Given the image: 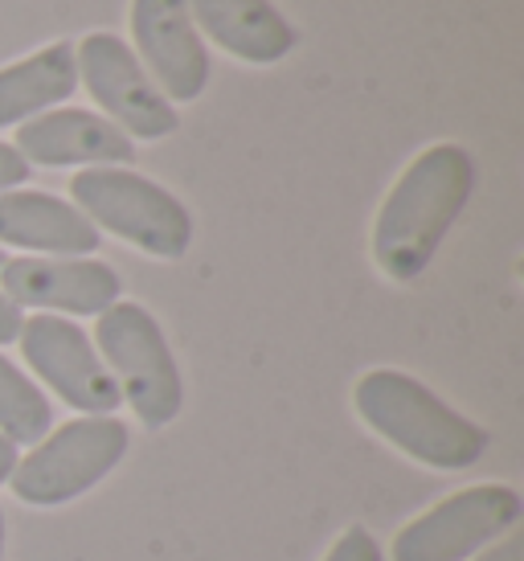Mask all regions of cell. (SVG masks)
I'll return each mask as SVG.
<instances>
[{
	"instance_id": "obj_5",
	"label": "cell",
	"mask_w": 524,
	"mask_h": 561,
	"mask_svg": "<svg viewBox=\"0 0 524 561\" xmlns=\"http://www.w3.org/2000/svg\"><path fill=\"white\" fill-rule=\"evenodd\" d=\"M127 447L132 431L115 414H87L49 431L25 459H16L9 483L30 508H58L107 480L124 463Z\"/></svg>"
},
{
	"instance_id": "obj_6",
	"label": "cell",
	"mask_w": 524,
	"mask_h": 561,
	"mask_svg": "<svg viewBox=\"0 0 524 561\" xmlns=\"http://www.w3.org/2000/svg\"><path fill=\"white\" fill-rule=\"evenodd\" d=\"M524 500L509 483L451 492L394 537V561H463L521 525Z\"/></svg>"
},
{
	"instance_id": "obj_18",
	"label": "cell",
	"mask_w": 524,
	"mask_h": 561,
	"mask_svg": "<svg viewBox=\"0 0 524 561\" xmlns=\"http://www.w3.org/2000/svg\"><path fill=\"white\" fill-rule=\"evenodd\" d=\"M476 561H524V533L509 529L504 537H495L492 546L479 549Z\"/></svg>"
},
{
	"instance_id": "obj_2",
	"label": "cell",
	"mask_w": 524,
	"mask_h": 561,
	"mask_svg": "<svg viewBox=\"0 0 524 561\" xmlns=\"http://www.w3.org/2000/svg\"><path fill=\"white\" fill-rule=\"evenodd\" d=\"M353 405L373 435L434 471H467L492 451V435L401 369H369L353 386Z\"/></svg>"
},
{
	"instance_id": "obj_21",
	"label": "cell",
	"mask_w": 524,
	"mask_h": 561,
	"mask_svg": "<svg viewBox=\"0 0 524 561\" xmlns=\"http://www.w3.org/2000/svg\"><path fill=\"white\" fill-rule=\"evenodd\" d=\"M0 561H4V508H0Z\"/></svg>"
},
{
	"instance_id": "obj_10",
	"label": "cell",
	"mask_w": 524,
	"mask_h": 561,
	"mask_svg": "<svg viewBox=\"0 0 524 561\" xmlns=\"http://www.w3.org/2000/svg\"><path fill=\"white\" fill-rule=\"evenodd\" d=\"M132 42L169 103H197L205 94L214 66L185 0H132Z\"/></svg>"
},
{
	"instance_id": "obj_14",
	"label": "cell",
	"mask_w": 524,
	"mask_h": 561,
	"mask_svg": "<svg viewBox=\"0 0 524 561\" xmlns=\"http://www.w3.org/2000/svg\"><path fill=\"white\" fill-rule=\"evenodd\" d=\"M78 91V58L70 42H49L13 66H0V127L30 124L62 107Z\"/></svg>"
},
{
	"instance_id": "obj_7",
	"label": "cell",
	"mask_w": 524,
	"mask_h": 561,
	"mask_svg": "<svg viewBox=\"0 0 524 561\" xmlns=\"http://www.w3.org/2000/svg\"><path fill=\"white\" fill-rule=\"evenodd\" d=\"M78 82L91 91V99L107 111V119L127 140H164L181 127V115L152 75L139 66L136 49L119 33H87L75 46Z\"/></svg>"
},
{
	"instance_id": "obj_4",
	"label": "cell",
	"mask_w": 524,
	"mask_h": 561,
	"mask_svg": "<svg viewBox=\"0 0 524 561\" xmlns=\"http://www.w3.org/2000/svg\"><path fill=\"white\" fill-rule=\"evenodd\" d=\"M94 320L99 328L91 341L115 377L124 402L132 405L139 426L164 431L185 405V381H181V369H176L160 320L136 299H119Z\"/></svg>"
},
{
	"instance_id": "obj_22",
	"label": "cell",
	"mask_w": 524,
	"mask_h": 561,
	"mask_svg": "<svg viewBox=\"0 0 524 561\" xmlns=\"http://www.w3.org/2000/svg\"><path fill=\"white\" fill-rule=\"evenodd\" d=\"M0 266H4V250H0Z\"/></svg>"
},
{
	"instance_id": "obj_20",
	"label": "cell",
	"mask_w": 524,
	"mask_h": 561,
	"mask_svg": "<svg viewBox=\"0 0 524 561\" xmlns=\"http://www.w3.org/2000/svg\"><path fill=\"white\" fill-rule=\"evenodd\" d=\"M16 459H21V455H16V447L0 435V483H9V476H13V468H16Z\"/></svg>"
},
{
	"instance_id": "obj_12",
	"label": "cell",
	"mask_w": 524,
	"mask_h": 561,
	"mask_svg": "<svg viewBox=\"0 0 524 561\" xmlns=\"http://www.w3.org/2000/svg\"><path fill=\"white\" fill-rule=\"evenodd\" d=\"M103 234L66 197L42 188L0 193V247L30 250L42 259H91Z\"/></svg>"
},
{
	"instance_id": "obj_9",
	"label": "cell",
	"mask_w": 524,
	"mask_h": 561,
	"mask_svg": "<svg viewBox=\"0 0 524 561\" xmlns=\"http://www.w3.org/2000/svg\"><path fill=\"white\" fill-rule=\"evenodd\" d=\"M0 291L25 312L49 316H103L124 296L119 271L103 259H42L21 254L0 266Z\"/></svg>"
},
{
	"instance_id": "obj_19",
	"label": "cell",
	"mask_w": 524,
	"mask_h": 561,
	"mask_svg": "<svg viewBox=\"0 0 524 561\" xmlns=\"http://www.w3.org/2000/svg\"><path fill=\"white\" fill-rule=\"evenodd\" d=\"M21 324H25V312H21L13 299L0 291V348H4V344H13L16 336H21Z\"/></svg>"
},
{
	"instance_id": "obj_3",
	"label": "cell",
	"mask_w": 524,
	"mask_h": 561,
	"mask_svg": "<svg viewBox=\"0 0 524 561\" xmlns=\"http://www.w3.org/2000/svg\"><path fill=\"white\" fill-rule=\"evenodd\" d=\"M70 205H78L94 230L124 238L127 247H136L148 259L176 263L193 247V214L189 205L156 185L152 176L136 169H82L70 181Z\"/></svg>"
},
{
	"instance_id": "obj_17",
	"label": "cell",
	"mask_w": 524,
	"mask_h": 561,
	"mask_svg": "<svg viewBox=\"0 0 524 561\" xmlns=\"http://www.w3.org/2000/svg\"><path fill=\"white\" fill-rule=\"evenodd\" d=\"M33 176V164L21 152H16L13 144L0 140V193H9V188H21L25 181Z\"/></svg>"
},
{
	"instance_id": "obj_8",
	"label": "cell",
	"mask_w": 524,
	"mask_h": 561,
	"mask_svg": "<svg viewBox=\"0 0 524 561\" xmlns=\"http://www.w3.org/2000/svg\"><path fill=\"white\" fill-rule=\"evenodd\" d=\"M21 357L49 390L58 393L66 405L82 414H115L124 405V393L115 386L111 369L103 365L94 341L66 316L37 312L21 324Z\"/></svg>"
},
{
	"instance_id": "obj_16",
	"label": "cell",
	"mask_w": 524,
	"mask_h": 561,
	"mask_svg": "<svg viewBox=\"0 0 524 561\" xmlns=\"http://www.w3.org/2000/svg\"><path fill=\"white\" fill-rule=\"evenodd\" d=\"M324 561H386V553H381L377 537H373L365 525H349V529L337 537V546L328 549Z\"/></svg>"
},
{
	"instance_id": "obj_15",
	"label": "cell",
	"mask_w": 524,
	"mask_h": 561,
	"mask_svg": "<svg viewBox=\"0 0 524 561\" xmlns=\"http://www.w3.org/2000/svg\"><path fill=\"white\" fill-rule=\"evenodd\" d=\"M54 426V405L25 369L0 353V435L13 447L30 443L37 447Z\"/></svg>"
},
{
	"instance_id": "obj_11",
	"label": "cell",
	"mask_w": 524,
	"mask_h": 561,
	"mask_svg": "<svg viewBox=\"0 0 524 561\" xmlns=\"http://www.w3.org/2000/svg\"><path fill=\"white\" fill-rule=\"evenodd\" d=\"M13 148L37 169H127L136 160V144L107 115L82 107H54L21 124Z\"/></svg>"
},
{
	"instance_id": "obj_1",
	"label": "cell",
	"mask_w": 524,
	"mask_h": 561,
	"mask_svg": "<svg viewBox=\"0 0 524 561\" xmlns=\"http://www.w3.org/2000/svg\"><path fill=\"white\" fill-rule=\"evenodd\" d=\"M476 160L459 144H434L418 152L373 221V263L394 283H414L426 275L451 226L471 202Z\"/></svg>"
},
{
	"instance_id": "obj_13",
	"label": "cell",
	"mask_w": 524,
	"mask_h": 561,
	"mask_svg": "<svg viewBox=\"0 0 524 561\" xmlns=\"http://www.w3.org/2000/svg\"><path fill=\"white\" fill-rule=\"evenodd\" d=\"M197 33L247 66H275L295 46L299 33L271 0H185Z\"/></svg>"
}]
</instances>
